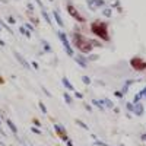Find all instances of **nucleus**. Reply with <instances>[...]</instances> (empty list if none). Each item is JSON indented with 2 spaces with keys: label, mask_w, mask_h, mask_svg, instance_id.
<instances>
[{
  "label": "nucleus",
  "mask_w": 146,
  "mask_h": 146,
  "mask_svg": "<svg viewBox=\"0 0 146 146\" xmlns=\"http://www.w3.org/2000/svg\"><path fill=\"white\" fill-rule=\"evenodd\" d=\"M91 102H92V105H95V107L98 108V110H101V111H104V110H105V107H104L102 101H98V100H92Z\"/></svg>",
  "instance_id": "dca6fc26"
},
{
  "label": "nucleus",
  "mask_w": 146,
  "mask_h": 146,
  "mask_svg": "<svg viewBox=\"0 0 146 146\" xmlns=\"http://www.w3.org/2000/svg\"><path fill=\"white\" fill-rule=\"evenodd\" d=\"M19 32H21L23 36H27V38H31V32H29L25 27H19Z\"/></svg>",
  "instance_id": "aec40b11"
},
{
  "label": "nucleus",
  "mask_w": 146,
  "mask_h": 146,
  "mask_svg": "<svg viewBox=\"0 0 146 146\" xmlns=\"http://www.w3.org/2000/svg\"><path fill=\"white\" fill-rule=\"evenodd\" d=\"M62 83H63V86H64L67 91H75V86L70 83V80H69L67 78H63V79H62Z\"/></svg>",
  "instance_id": "ddd939ff"
},
{
  "label": "nucleus",
  "mask_w": 146,
  "mask_h": 146,
  "mask_svg": "<svg viewBox=\"0 0 146 146\" xmlns=\"http://www.w3.org/2000/svg\"><path fill=\"white\" fill-rule=\"evenodd\" d=\"M76 124H78V126H80L83 130H89V126H88L86 123H83V121H82V120H79V118H76Z\"/></svg>",
  "instance_id": "4be33fe9"
},
{
  "label": "nucleus",
  "mask_w": 146,
  "mask_h": 146,
  "mask_svg": "<svg viewBox=\"0 0 146 146\" xmlns=\"http://www.w3.org/2000/svg\"><path fill=\"white\" fill-rule=\"evenodd\" d=\"M82 82H83L85 85H91V83H92V79H91L89 76H82Z\"/></svg>",
  "instance_id": "bb28decb"
},
{
  "label": "nucleus",
  "mask_w": 146,
  "mask_h": 146,
  "mask_svg": "<svg viewBox=\"0 0 146 146\" xmlns=\"http://www.w3.org/2000/svg\"><path fill=\"white\" fill-rule=\"evenodd\" d=\"M32 67H34V69H38V63H36V62H32Z\"/></svg>",
  "instance_id": "c03bdc74"
},
{
  "label": "nucleus",
  "mask_w": 146,
  "mask_h": 146,
  "mask_svg": "<svg viewBox=\"0 0 146 146\" xmlns=\"http://www.w3.org/2000/svg\"><path fill=\"white\" fill-rule=\"evenodd\" d=\"M57 36L60 38V41H62V44H63V47H64V50H66L67 56L75 57V51H73V47H72V44H70L69 40H67L66 32H63V31H57Z\"/></svg>",
  "instance_id": "20e7f679"
},
{
  "label": "nucleus",
  "mask_w": 146,
  "mask_h": 146,
  "mask_svg": "<svg viewBox=\"0 0 146 146\" xmlns=\"http://www.w3.org/2000/svg\"><path fill=\"white\" fill-rule=\"evenodd\" d=\"M72 44L82 54H91L92 50H94V45H92L91 40L86 38V36L79 31H75L72 34Z\"/></svg>",
  "instance_id": "f257e3e1"
},
{
  "label": "nucleus",
  "mask_w": 146,
  "mask_h": 146,
  "mask_svg": "<svg viewBox=\"0 0 146 146\" xmlns=\"http://www.w3.org/2000/svg\"><path fill=\"white\" fill-rule=\"evenodd\" d=\"M6 124H7V127L10 129V131L13 133V135H18V127H16V124L10 118H6Z\"/></svg>",
  "instance_id": "f8f14e48"
},
{
  "label": "nucleus",
  "mask_w": 146,
  "mask_h": 146,
  "mask_svg": "<svg viewBox=\"0 0 146 146\" xmlns=\"http://www.w3.org/2000/svg\"><path fill=\"white\" fill-rule=\"evenodd\" d=\"M42 91H44V94H45L47 96H51V94H50V92H48V91H47V89H45L44 86H42Z\"/></svg>",
  "instance_id": "79ce46f5"
},
{
  "label": "nucleus",
  "mask_w": 146,
  "mask_h": 146,
  "mask_svg": "<svg viewBox=\"0 0 146 146\" xmlns=\"http://www.w3.org/2000/svg\"><path fill=\"white\" fill-rule=\"evenodd\" d=\"M3 83H5V79H3L2 75H0V85H3Z\"/></svg>",
  "instance_id": "49530a36"
},
{
  "label": "nucleus",
  "mask_w": 146,
  "mask_h": 146,
  "mask_svg": "<svg viewBox=\"0 0 146 146\" xmlns=\"http://www.w3.org/2000/svg\"><path fill=\"white\" fill-rule=\"evenodd\" d=\"M130 67L136 72H146V60L140 56H135L130 58Z\"/></svg>",
  "instance_id": "7ed1b4c3"
},
{
  "label": "nucleus",
  "mask_w": 146,
  "mask_h": 146,
  "mask_svg": "<svg viewBox=\"0 0 146 146\" xmlns=\"http://www.w3.org/2000/svg\"><path fill=\"white\" fill-rule=\"evenodd\" d=\"M114 95L117 96V98H123V94H121V91H115Z\"/></svg>",
  "instance_id": "4c0bfd02"
},
{
  "label": "nucleus",
  "mask_w": 146,
  "mask_h": 146,
  "mask_svg": "<svg viewBox=\"0 0 146 146\" xmlns=\"http://www.w3.org/2000/svg\"><path fill=\"white\" fill-rule=\"evenodd\" d=\"M75 96H76L78 100H82V98H83V94H82V92H78V91H76V92H75Z\"/></svg>",
  "instance_id": "c9c22d12"
},
{
  "label": "nucleus",
  "mask_w": 146,
  "mask_h": 146,
  "mask_svg": "<svg viewBox=\"0 0 146 146\" xmlns=\"http://www.w3.org/2000/svg\"><path fill=\"white\" fill-rule=\"evenodd\" d=\"M0 45H2V47H5V45H6V44H5V41H3V40H0Z\"/></svg>",
  "instance_id": "de8ad7c7"
},
{
  "label": "nucleus",
  "mask_w": 146,
  "mask_h": 146,
  "mask_svg": "<svg viewBox=\"0 0 146 146\" xmlns=\"http://www.w3.org/2000/svg\"><path fill=\"white\" fill-rule=\"evenodd\" d=\"M101 101H102L104 107H107V108H114V102H113L111 100H108V98H104V100H101Z\"/></svg>",
  "instance_id": "6ab92c4d"
},
{
  "label": "nucleus",
  "mask_w": 146,
  "mask_h": 146,
  "mask_svg": "<svg viewBox=\"0 0 146 146\" xmlns=\"http://www.w3.org/2000/svg\"><path fill=\"white\" fill-rule=\"evenodd\" d=\"M137 80H133V79H130V80H126V83H124V86H127V88H130L133 83H136Z\"/></svg>",
  "instance_id": "473e14b6"
},
{
  "label": "nucleus",
  "mask_w": 146,
  "mask_h": 146,
  "mask_svg": "<svg viewBox=\"0 0 146 146\" xmlns=\"http://www.w3.org/2000/svg\"><path fill=\"white\" fill-rule=\"evenodd\" d=\"M0 31H2V27H0Z\"/></svg>",
  "instance_id": "8fccbe9b"
},
{
  "label": "nucleus",
  "mask_w": 146,
  "mask_h": 146,
  "mask_svg": "<svg viewBox=\"0 0 146 146\" xmlns=\"http://www.w3.org/2000/svg\"><path fill=\"white\" fill-rule=\"evenodd\" d=\"M35 2H36V5H38L41 9H44V6H42V2H41V0H35Z\"/></svg>",
  "instance_id": "a19ab883"
},
{
  "label": "nucleus",
  "mask_w": 146,
  "mask_h": 146,
  "mask_svg": "<svg viewBox=\"0 0 146 146\" xmlns=\"http://www.w3.org/2000/svg\"><path fill=\"white\" fill-rule=\"evenodd\" d=\"M102 15L105 18H111L113 16V7H104L102 9Z\"/></svg>",
  "instance_id": "f3484780"
},
{
  "label": "nucleus",
  "mask_w": 146,
  "mask_h": 146,
  "mask_svg": "<svg viewBox=\"0 0 146 146\" xmlns=\"http://www.w3.org/2000/svg\"><path fill=\"white\" fill-rule=\"evenodd\" d=\"M83 107H85V108H86V110H88V111H89V113L92 111V107H91L89 104H86V102H85V104H83Z\"/></svg>",
  "instance_id": "58836bf2"
},
{
  "label": "nucleus",
  "mask_w": 146,
  "mask_h": 146,
  "mask_svg": "<svg viewBox=\"0 0 146 146\" xmlns=\"http://www.w3.org/2000/svg\"><path fill=\"white\" fill-rule=\"evenodd\" d=\"M27 15H28V18H29V21L34 23V25H40V21H38V18H35V16H32V12L31 10H28L27 12Z\"/></svg>",
  "instance_id": "2eb2a0df"
},
{
  "label": "nucleus",
  "mask_w": 146,
  "mask_h": 146,
  "mask_svg": "<svg viewBox=\"0 0 146 146\" xmlns=\"http://www.w3.org/2000/svg\"><path fill=\"white\" fill-rule=\"evenodd\" d=\"M140 139H142L143 142H146V133H143V135H140Z\"/></svg>",
  "instance_id": "37998d69"
},
{
  "label": "nucleus",
  "mask_w": 146,
  "mask_h": 146,
  "mask_svg": "<svg viewBox=\"0 0 146 146\" xmlns=\"http://www.w3.org/2000/svg\"><path fill=\"white\" fill-rule=\"evenodd\" d=\"M13 56H15V58L18 60V63H19V64H21L23 69H27V70H29V69H31V64L27 62L25 58H23V56H21L18 51H13Z\"/></svg>",
  "instance_id": "6e6552de"
},
{
  "label": "nucleus",
  "mask_w": 146,
  "mask_h": 146,
  "mask_svg": "<svg viewBox=\"0 0 146 146\" xmlns=\"http://www.w3.org/2000/svg\"><path fill=\"white\" fill-rule=\"evenodd\" d=\"M133 114H136L137 117H142V115L145 114V107H143L142 102L135 104V111H133Z\"/></svg>",
  "instance_id": "9d476101"
},
{
  "label": "nucleus",
  "mask_w": 146,
  "mask_h": 146,
  "mask_svg": "<svg viewBox=\"0 0 146 146\" xmlns=\"http://www.w3.org/2000/svg\"><path fill=\"white\" fill-rule=\"evenodd\" d=\"M94 145H95V146H110V145H107L105 142H101V140H98V139L94 142Z\"/></svg>",
  "instance_id": "7c9ffc66"
},
{
  "label": "nucleus",
  "mask_w": 146,
  "mask_h": 146,
  "mask_svg": "<svg viewBox=\"0 0 146 146\" xmlns=\"http://www.w3.org/2000/svg\"><path fill=\"white\" fill-rule=\"evenodd\" d=\"M86 3H88L91 10H96L105 5V0H86Z\"/></svg>",
  "instance_id": "0eeeda50"
},
{
  "label": "nucleus",
  "mask_w": 146,
  "mask_h": 146,
  "mask_svg": "<svg viewBox=\"0 0 146 146\" xmlns=\"http://www.w3.org/2000/svg\"><path fill=\"white\" fill-rule=\"evenodd\" d=\"M66 12H67V13H69L73 19H75V21H78L79 23H85V22H86L85 16H82L80 12H79L75 6H73L72 3H67V5H66Z\"/></svg>",
  "instance_id": "39448f33"
},
{
  "label": "nucleus",
  "mask_w": 146,
  "mask_h": 146,
  "mask_svg": "<svg viewBox=\"0 0 146 146\" xmlns=\"http://www.w3.org/2000/svg\"><path fill=\"white\" fill-rule=\"evenodd\" d=\"M0 124H2V120H0Z\"/></svg>",
  "instance_id": "09e8293b"
},
{
  "label": "nucleus",
  "mask_w": 146,
  "mask_h": 146,
  "mask_svg": "<svg viewBox=\"0 0 146 146\" xmlns=\"http://www.w3.org/2000/svg\"><path fill=\"white\" fill-rule=\"evenodd\" d=\"M75 58V62L82 67V69H88V62H86V57H83V56H75L73 57Z\"/></svg>",
  "instance_id": "1a4fd4ad"
},
{
  "label": "nucleus",
  "mask_w": 146,
  "mask_h": 146,
  "mask_svg": "<svg viewBox=\"0 0 146 146\" xmlns=\"http://www.w3.org/2000/svg\"><path fill=\"white\" fill-rule=\"evenodd\" d=\"M25 28H27L29 32H34V27L31 25V23H25Z\"/></svg>",
  "instance_id": "f704fd0d"
},
{
  "label": "nucleus",
  "mask_w": 146,
  "mask_h": 146,
  "mask_svg": "<svg viewBox=\"0 0 146 146\" xmlns=\"http://www.w3.org/2000/svg\"><path fill=\"white\" fill-rule=\"evenodd\" d=\"M127 92H129V88H127V86H123V89H121V94L124 95V94H127Z\"/></svg>",
  "instance_id": "ea45409f"
},
{
  "label": "nucleus",
  "mask_w": 146,
  "mask_h": 146,
  "mask_svg": "<svg viewBox=\"0 0 146 146\" xmlns=\"http://www.w3.org/2000/svg\"><path fill=\"white\" fill-rule=\"evenodd\" d=\"M100 58L98 54H91V56H86V62H96Z\"/></svg>",
  "instance_id": "5701e85b"
},
{
  "label": "nucleus",
  "mask_w": 146,
  "mask_h": 146,
  "mask_svg": "<svg viewBox=\"0 0 146 146\" xmlns=\"http://www.w3.org/2000/svg\"><path fill=\"white\" fill-rule=\"evenodd\" d=\"M66 145H67V146H73V142H72V140H70V139H69V140H67V142H66Z\"/></svg>",
  "instance_id": "a18cd8bd"
},
{
  "label": "nucleus",
  "mask_w": 146,
  "mask_h": 146,
  "mask_svg": "<svg viewBox=\"0 0 146 146\" xmlns=\"http://www.w3.org/2000/svg\"><path fill=\"white\" fill-rule=\"evenodd\" d=\"M54 131H56V135L60 140H63V142H67L69 140V135H67V131L66 129L62 126V124H58V123H54Z\"/></svg>",
  "instance_id": "423d86ee"
},
{
  "label": "nucleus",
  "mask_w": 146,
  "mask_h": 146,
  "mask_svg": "<svg viewBox=\"0 0 146 146\" xmlns=\"http://www.w3.org/2000/svg\"><path fill=\"white\" fill-rule=\"evenodd\" d=\"M0 27H2V28H5V29H6V31H7L9 34H13V31H12V29L9 28V25H7V23H5V22H3L2 19H0Z\"/></svg>",
  "instance_id": "b1692460"
},
{
  "label": "nucleus",
  "mask_w": 146,
  "mask_h": 146,
  "mask_svg": "<svg viewBox=\"0 0 146 146\" xmlns=\"http://www.w3.org/2000/svg\"><path fill=\"white\" fill-rule=\"evenodd\" d=\"M7 23H9V25H15V23H16V19H15L13 16H7Z\"/></svg>",
  "instance_id": "c756f323"
},
{
  "label": "nucleus",
  "mask_w": 146,
  "mask_h": 146,
  "mask_svg": "<svg viewBox=\"0 0 146 146\" xmlns=\"http://www.w3.org/2000/svg\"><path fill=\"white\" fill-rule=\"evenodd\" d=\"M140 95H142V98H145V100H146V86L140 91Z\"/></svg>",
  "instance_id": "e433bc0d"
},
{
  "label": "nucleus",
  "mask_w": 146,
  "mask_h": 146,
  "mask_svg": "<svg viewBox=\"0 0 146 146\" xmlns=\"http://www.w3.org/2000/svg\"><path fill=\"white\" fill-rule=\"evenodd\" d=\"M53 16H54V21H56V23L60 27V28H64V21L62 19V16H60V13L57 10H53Z\"/></svg>",
  "instance_id": "9b49d317"
},
{
  "label": "nucleus",
  "mask_w": 146,
  "mask_h": 146,
  "mask_svg": "<svg viewBox=\"0 0 146 146\" xmlns=\"http://www.w3.org/2000/svg\"><path fill=\"white\" fill-rule=\"evenodd\" d=\"M126 108H127L129 113H133V111H135V104H133V102H127L126 104Z\"/></svg>",
  "instance_id": "a878e982"
},
{
  "label": "nucleus",
  "mask_w": 146,
  "mask_h": 146,
  "mask_svg": "<svg viewBox=\"0 0 146 146\" xmlns=\"http://www.w3.org/2000/svg\"><path fill=\"white\" fill-rule=\"evenodd\" d=\"M63 98H64L66 104H69V105H72V104H73V98L70 96V94H69V92H63Z\"/></svg>",
  "instance_id": "a211bd4d"
},
{
  "label": "nucleus",
  "mask_w": 146,
  "mask_h": 146,
  "mask_svg": "<svg viewBox=\"0 0 146 146\" xmlns=\"http://www.w3.org/2000/svg\"><path fill=\"white\" fill-rule=\"evenodd\" d=\"M38 107H40V110L42 111V114H48V111H47V107H45V104H44L42 101H40V102H38Z\"/></svg>",
  "instance_id": "393cba45"
},
{
  "label": "nucleus",
  "mask_w": 146,
  "mask_h": 146,
  "mask_svg": "<svg viewBox=\"0 0 146 146\" xmlns=\"http://www.w3.org/2000/svg\"><path fill=\"white\" fill-rule=\"evenodd\" d=\"M91 42H92L94 47H100V48L104 47V44H101V41H98V40H91Z\"/></svg>",
  "instance_id": "cd10ccee"
},
{
  "label": "nucleus",
  "mask_w": 146,
  "mask_h": 146,
  "mask_svg": "<svg viewBox=\"0 0 146 146\" xmlns=\"http://www.w3.org/2000/svg\"><path fill=\"white\" fill-rule=\"evenodd\" d=\"M42 47H44V51L45 53H51V45L48 44V41L42 40Z\"/></svg>",
  "instance_id": "412c9836"
},
{
  "label": "nucleus",
  "mask_w": 146,
  "mask_h": 146,
  "mask_svg": "<svg viewBox=\"0 0 146 146\" xmlns=\"http://www.w3.org/2000/svg\"><path fill=\"white\" fill-rule=\"evenodd\" d=\"M108 27L110 23L107 21H101V19H96L91 23V32L98 38L100 41H105V42H110L111 41V35H110V31H108Z\"/></svg>",
  "instance_id": "f03ea898"
},
{
  "label": "nucleus",
  "mask_w": 146,
  "mask_h": 146,
  "mask_svg": "<svg viewBox=\"0 0 146 146\" xmlns=\"http://www.w3.org/2000/svg\"><path fill=\"white\" fill-rule=\"evenodd\" d=\"M31 131H32V133H35V135H41V130H40L38 127H35V126H34V127H31Z\"/></svg>",
  "instance_id": "72a5a7b5"
},
{
  "label": "nucleus",
  "mask_w": 146,
  "mask_h": 146,
  "mask_svg": "<svg viewBox=\"0 0 146 146\" xmlns=\"http://www.w3.org/2000/svg\"><path fill=\"white\" fill-rule=\"evenodd\" d=\"M32 123H34L35 127H41V121L38 118H32Z\"/></svg>",
  "instance_id": "2f4dec72"
},
{
  "label": "nucleus",
  "mask_w": 146,
  "mask_h": 146,
  "mask_svg": "<svg viewBox=\"0 0 146 146\" xmlns=\"http://www.w3.org/2000/svg\"><path fill=\"white\" fill-rule=\"evenodd\" d=\"M41 13H42V18H44V21L48 23V25H53V21H51L50 15L47 13V10H45V9H41Z\"/></svg>",
  "instance_id": "4468645a"
},
{
  "label": "nucleus",
  "mask_w": 146,
  "mask_h": 146,
  "mask_svg": "<svg viewBox=\"0 0 146 146\" xmlns=\"http://www.w3.org/2000/svg\"><path fill=\"white\" fill-rule=\"evenodd\" d=\"M140 100H142V95H140V92H139V94H136V95H135V98H133V104L140 102Z\"/></svg>",
  "instance_id": "c85d7f7f"
}]
</instances>
